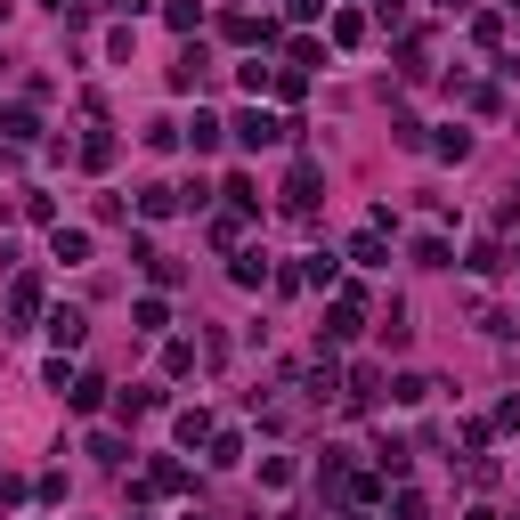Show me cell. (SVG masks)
<instances>
[{
	"label": "cell",
	"mask_w": 520,
	"mask_h": 520,
	"mask_svg": "<svg viewBox=\"0 0 520 520\" xmlns=\"http://www.w3.org/2000/svg\"><path fill=\"white\" fill-rule=\"evenodd\" d=\"M228 130H236V147H252V155H260V147H285V139H293V122H285V114H269V106H244Z\"/></svg>",
	"instance_id": "1"
},
{
	"label": "cell",
	"mask_w": 520,
	"mask_h": 520,
	"mask_svg": "<svg viewBox=\"0 0 520 520\" xmlns=\"http://www.w3.org/2000/svg\"><path fill=\"white\" fill-rule=\"evenodd\" d=\"M187 488H195V480H187V464H171V455H155V464L130 480V496H139V504H147V496H187Z\"/></svg>",
	"instance_id": "2"
},
{
	"label": "cell",
	"mask_w": 520,
	"mask_h": 520,
	"mask_svg": "<svg viewBox=\"0 0 520 520\" xmlns=\"http://www.w3.org/2000/svg\"><path fill=\"white\" fill-rule=\"evenodd\" d=\"M334 399H342L350 415H366V407L382 399V374H374V366H350V374H342V390H334Z\"/></svg>",
	"instance_id": "3"
},
{
	"label": "cell",
	"mask_w": 520,
	"mask_h": 520,
	"mask_svg": "<svg viewBox=\"0 0 520 520\" xmlns=\"http://www.w3.org/2000/svg\"><path fill=\"white\" fill-rule=\"evenodd\" d=\"M220 33H228L236 49H260V41H277V25H269V17H252V9H228V17H220Z\"/></svg>",
	"instance_id": "4"
},
{
	"label": "cell",
	"mask_w": 520,
	"mask_h": 520,
	"mask_svg": "<svg viewBox=\"0 0 520 520\" xmlns=\"http://www.w3.org/2000/svg\"><path fill=\"white\" fill-rule=\"evenodd\" d=\"M317 187H325V171H317V155H301V163H293V179H285V204H293V212H309V204H317Z\"/></svg>",
	"instance_id": "5"
},
{
	"label": "cell",
	"mask_w": 520,
	"mask_h": 520,
	"mask_svg": "<svg viewBox=\"0 0 520 520\" xmlns=\"http://www.w3.org/2000/svg\"><path fill=\"white\" fill-rule=\"evenodd\" d=\"M49 260L57 269H82L90 260V228H49Z\"/></svg>",
	"instance_id": "6"
},
{
	"label": "cell",
	"mask_w": 520,
	"mask_h": 520,
	"mask_svg": "<svg viewBox=\"0 0 520 520\" xmlns=\"http://www.w3.org/2000/svg\"><path fill=\"white\" fill-rule=\"evenodd\" d=\"M358 325H366V309H358V293H342L334 309H325V334H317V342H350Z\"/></svg>",
	"instance_id": "7"
},
{
	"label": "cell",
	"mask_w": 520,
	"mask_h": 520,
	"mask_svg": "<svg viewBox=\"0 0 520 520\" xmlns=\"http://www.w3.org/2000/svg\"><path fill=\"white\" fill-rule=\"evenodd\" d=\"M41 325H49V342H57V350H82V334H90V317H82V309H49Z\"/></svg>",
	"instance_id": "8"
},
{
	"label": "cell",
	"mask_w": 520,
	"mask_h": 520,
	"mask_svg": "<svg viewBox=\"0 0 520 520\" xmlns=\"http://www.w3.org/2000/svg\"><path fill=\"white\" fill-rule=\"evenodd\" d=\"M0 139H9V147H33V139H41V114H33V106H0Z\"/></svg>",
	"instance_id": "9"
},
{
	"label": "cell",
	"mask_w": 520,
	"mask_h": 520,
	"mask_svg": "<svg viewBox=\"0 0 520 520\" xmlns=\"http://www.w3.org/2000/svg\"><path fill=\"white\" fill-rule=\"evenodd\" d=\"M33 317H41V285H33V277H17V285H9V325L25 334Z\"/></svg>",
	"instance_id": "10"
},
{
	"label": "cell",
	"mask_w": 520,
	"mask_h": 520,
	"mask_svg": "<svg viewBox=\"0 0 520 520\" xmlns=\"http://www.w3.org/2000/svg\"><path fill=\"white\" fill-rule=\"evenodd\" d=\"M65 407H74V415H98V407H106V382H98V374H74V382H65Z\"/></svg>",
	"instance_id": "11"
},
{
	"label": "cell",
	"mask_w": 520,
	"mask_h": 520,
	"mask_svg": "<svg viewBox=\"0 0 520 520\" xmlns=\"http://www.w3.org/2000/svg\"><path fill=\"white\" fill-rule=\"evenodd\" d=\"M171 212H179V187L147 179V187H139V220H171Z\"/></svg>",
	"instance_id": "12"
},
{
	"label": "cell",
	"mask_w": 520,
	"mask_h": 520,
	"mask_svg": "<svg viewBox=\"0 0 520 520\" xmlns=\"http://www.w3.org/2000/svg\"><path fill=\"white\" fill-rule=\"evenodd\" d=\"M350 260H358V269H390V244H382V228H358V236H350Z\"/></svg>",
	"instance_id": "13"
},
{
	"label": "cell",
	"mask_w": 520,
	"mask_h": 520,
	"mask_svg": "<svg viewBox=\"0 0 520 520\" xmlns=\"http://www.w3.org/2000/svg\"><path fill=\"white\" fill-rule=\"evenodd\" d=\"M179 139H187L195 155H220V139H228V122H212V114H195V122L179 130Z\"/></svg>",
	"instance_id": "14"
},
{
	"label": "cell",
	"mask_w": 520,
	"mask_h": 520,
	"mask_svg": "<svg viewBox=\"0 0 520 520\" xmlns=\"http://www.w3.org/2000/svg\"><path fill=\"white\" fill-rule=\"evenodd\" d=\"M407 464H415L407 439H382V447H374V472H382V480H407Z\"/></svg>",
	"instance_id": "15"
},
{
	"label": "cell",
	"mask_w": 520,
	"mask_h": 520,
	"mask_svg": "<svg viewBox=\"0 0 520 520\" xmlns=\"http://www.w3.org/2000/svg\"><path fill=\"white\" fill-rule=\"evenodd\" d=\"M228 277H236L244 293H260V285H269V252H236V260H228Z\"/></svg>",
	"instance_id": "16"
},
{
	"label": "cell",
	"mask_w": 520,
	"mask_h": 520,
	"mask_svg": "<svg viewBox=\"0 0 520 520\" xmlns=\"http://www.w3.org/2000/svg\"><path fill=\"white\" fill-rule=\"evenodd\" d=\"M204 74H212V57H204V49H187V57L171 65V90H204Z\"/></svg>",
	"instance_id": "17"
},
{
	"label": "cell",
	"mask_w": 520,
	"mask_h": 520,
	"mask_svg": "<svg viewBox=\"0 0 520 520\" xmlns=\"http://www.w3.org/2000/svg\"><path fill=\"white\" fill-rule=\"evenodd\" d=\"M301 285H317V293H334V285H342V260H334V252H309V269H301Z\"/></svg>",
	"instance_id": "18"
},
{
	"label": "cell",
	"mask_w": 520,
	"mask_h": 520,
	"mask_svg": "<svg viewBox=\"0 0 520 520\" xmlns=\"http://www.w3.org/2000/svg\"><path fill=\"white\" fill-rule=\"evenodd\" d=\"M464 269H472V277H504V269H512V260H504V244H488V236H480V244H472V260H464Z\"/></svg>",
	"instance_id": "19"
},
{
	"label": "cell",
	"mask_w": 520,
	"mask_h": 520,
	"mask_svg": "<svg viewBox=\"0 0 520 520\" xmlns=\"http://www.w3.org/2000/svg\"><path fill=\"white\" fill-rule=\"evenodd\" d=\"M130 325H139V334H163V325H171V301H163V293H147L139 309H130Z\"/></svg>",
	"instance_id": "20"
},
{
	"label": "cell",
	"mask_w": 520,
	"mask_h": 520,
	"mask_svg": "<svg viewBox=\"0 0 520 520\" xmlns=\"http://www.w3.org/2000/svg\"><path fill=\"white\" fill-rule=\"evenodd\" d=\"M431 155H439V163H464V155H472V130H455V122H447L439 139H431Z\"/></svg>",
	"instance_id": "21"
},
{
	"label": "cell",
	"mask_w": 520,
	"mask_h": 520,
	"mask_svg": "<svg viewBox=\"0 0 520 520\" xmlns=\"http://www.w3.org/2000/svg\"><path fill=\"white\" fill-rule=\"evenodd\" d=\"M171 431H179V447H204V439H212V415H204V407H187Z\"/></svg>",
	"instance_id": "22"
},
{
	"label": "cell",
	"mask_w": 520,
	"mask_h": 520,
	"mask_svg": "<svg viewBox=\"0 0 520 520\" xmlns=\"http://www.w3.org/2000/svg\"><path fill=\"white\" fill-rule=\"evenodd\" d=\"M114 163V130H90V139H82V171H106Z\"/></svg>",
	"instance_id": "23"
},
{
	"label": "cell",
	"mask_w": 520,
	"mask_h": 520,
	"mask_svg": "<svg viewBox=\"0 0 520 520\" xmlns=\"http://www.w3.org/2000/svg\"><path fill=\"white\" fill-rule=\"evenodd\" d=\"M163 25H171V33H195V25H204V0H171Z\"/></svg>",
	"instance_id": "24"
},
{
	"label": "cell",
	"mask_w": 520,
	"mask_h": 520,
	"mask_svg": "<svg viewBox=\"0 0 520 520\" xmlns=\"http://www.w3.org/2000/svg\"><path fill=\"white\" fill-rule=\"evenodd\" d=\"M382 342H390V350H407V342H415V325H407L399 301H390V317H382Z\"/></svg>",
	"instance_id": "25"
},
{
	"label": "cell",
	"mask_w": 520,
	"mask_h": 520,
	"mask_svg": "<svg viewBox=\"0 0 520 520\" xmlns=\"http://www.w3.org/2000/svg\"><path fill=\"white\" fill-rule=\"evenodd\" d=\"M472 41H480V49H504V9H488V17H472Z\"/></svg>",
	"instance_id": "26"
},
{
	"label": "cell",
	"mask_w": 520,
	"mask_h": 520,
	"mask_svg": "<svg viewBox=\"0 0 520 520\" xmlns=\"http://www.w3.org/2000/svg\"><path fill=\"white\" fill-rule=\"evenodd\" d=\"M390 399H399V407H423L431 382H423V374H399V382H390Z\"/></svg>",
	"instance_id": "27"
},
{
	"label": "cell",
	"mask_w": 520,
	"mask_h": 520,
	"mask_svg": "<svg viewBox=\"0 0 520 520\" xmlns=\"http://www.w3.org/2000/svg\"><path fill=\"white\" fill-rule=\"evenodd\" d=\"M220 195H228V204H236V212H260V187H252V179H244V171H236V179H228V187H220Z\"/></svg>",
	"instance_id": "28"
},
{
	"label": "cell",
	"mask_w": 520,
	"mask_h": 520,
	"mask_svg": "<svg viewBox=\"0 0 520 520\" xmlns=\"http://www.w3.org/2000/svg\"><path fill=\"white\" fill-rule=\"evenodd\" d=\"M415 269H447V236H415Z\"/></svg>",
	"instance_id": "29"
},
{
	"label": "cell",
	"mask_w": 520,
	"mask_h": 520,
	"mask_svg": "<svg viewBox=\"0 0 520 520\" xmlns=\"http://www.w3.org/2000/svg\"><path fill=\"white\" fill-rule=\"evenodd\" d=\"M236 464H244V439H236V431L212 439V472H236Z\"/></svg>",
	"instance_id": "30"
},
{
	"label": "cell",
	"mask_w": 520,
	"mask_h": 520,
	"mask_svg": "<svg viewBox=\"0 0 520 520\" xmlns=\"http://www.w3.org/2000/svg\"><path fill=\"white\" fill-rule=\"evenodd\" d=\"M236 82H244V90L260 98V90H269V82H277V65H260V57H252V65H236Z\"/></svg>",
	"instance_id": "31"
},
{
	"label": "cell",
	"mask_w": 520,
	"mask_h": 520,
	"mask_svg": "<svg viewBox=\"0 0 520 520\" xmlns=\"http://www.w3.org/2000/svg\"><path fill=\"white\" fill-rule=\"evenodd\" d=\"M334 41H342V49H358V41H366V17H358V9H342V17H334Z\"/></svg>",
	"instance_id": "32"
},
{
	"label": "cell",
	"mask_w": 520,
	"mask_h": 520,
	"mask_svg": "<svg viewBox=\"0 0 520 520\" xmlns=\"http://www.w3.org/2000/svg\"><path fill=\"white\" fill-rule=\"evenodd\" d=\"M260 488H293V455H269V464H260Z\"/></svg>",
	"instance_id": "33"
},
{
	"label": "cell",
	"mask_w": 520,
	"mask_h": 520,
	"mask_svg": "<svg viewBox=\"0 0 520 520\" xmlns=\"http://www.w3.org/2000/svg\"><path fill=\"white\" fill-rule=\"evenodd\" d=\"M90 455H98V464H122V455H130V447H122L114 431H90Z\"/></svg>",
	"instance_id": "34"
},
{
	"label": "cell",
	"mask_w": 520,
	"mask_h": 520,
	"mask_svg": "<svg viewBox=\"0 0 520 520\" xmlns=\"http://www.w3.org/2000/svg\"><path fill=\"white\" fill-rule=\"evenodd\" d=\"M163 374H195V342H171L163 350Z\"/></svg>",
	"instance_id": "35"
},
{
	"label": "cell",
	"mask_w": 520,
	"mask_h": 520,
	"mask_svg": "<svg viewBox=\"0 0 520 520\" xmlns=\"http://www.w3.org/2000/svg\"><path fill=\"white\" fill-rule=\"evenodd\" d=\"M390 520H423V496H415V488H399V504H390Z\"/></svg>",
	"instance_id": "36"
},
{
	"label": "cell",
	"mask_w": 520,
	"mask_h": 520,
	"mask_svg": "<svg viewBox=\"0 0 520 520\" xmlns=\"http://www.w3.org/2000/svg\"><path fill=\"white\" fill-rule=\"evenodd\" d=\"M293 17H301V25H309V17H325V0H293Z\"/></svg>",
	"instance_id": "37"
},
{
	"label": "cell",
	"mask_w": 520,
	"mask_h": 520,
	"mask_svg": "<svg viewBox=\"0 0 520 520\" xmlns=\"http://www.w3.org/2000/svg\"><path fill=\"white\" fill-rule=\"evenodd\" d=\"M114 9H122V17H139V9H155V0H114Z\"/></svg>",
	"instance_id": "38"
},
{
	"label": "cell",
	"mask_w": 520,
	"mask_h": 520,
	"mask_svg": "<svg viewBox=\"0 0 520 520\" xmlns=\"http://www.w3.org/2000/svg\"><path fill=\"white\" fill-rule=\"evenodd\" d=\"M439 9H447V17H455V9H472V0H439Z\"/></svg>",
	"instance_id": "39"
},
{
	"label": "cell",
	"mask_w": 520,
	"mask_h": 520,
	"mask_svg": "<svg viewBox=\"0 0 520 520\" xmlns=\"http://www.w3.org/2000/svg\"><path fill=\"white\" fill-rule=\"evenodd\" d=\"M504 17H520V0H504Z\"/></svg>",
	"instance_id": "40"
},
{
	"label": "cell",
	"mask_w": 520,
	"mask_h": 520,
	"mask_svg": "<svg viewBox=\"0 0 520 520\" xmlns=\"http://www.w3.org/2000/svg\"><path fill=\"white\" fill-rule=\"evenodd\" d=\"M49 9H65V0H49Z\"/></svg>",
	"instance_id": "41"
},
{
	"label": "cell",
	"mask_w": 520,
	"mask_h": 520,
	"mask_svg": "<svg viewBox=\"0 0 520 520\" xmlns=\"http://www.w3.org/2000/svg\"><path fill=\"white\" fill-rule=\"evenodd\" d=\"M187 520H204V512H187Z\"/></svg>",
	"instance_id": "42"
}]
</instances>
